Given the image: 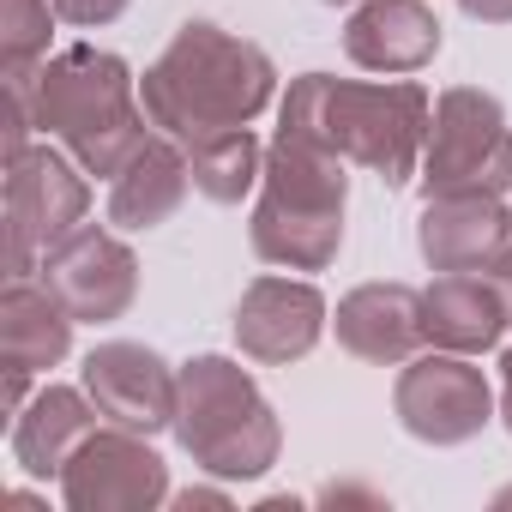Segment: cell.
Wrapping results in <instances>:
<instances>
[{
  "label": "cell",
  "mask_w": 512,
  "mask_h": 512,
  "mask_svg": "<svg viewBox=\"0 0 512 512\" xmlns=\"http://www.w3.org/2000/svg\"><path fill=\"white\" fill-rule=\"evenodd\" d=\"M139 103H145L151 127L193 145L205 133L260 121L278 103V67H272V55L260 43L229 37V31H217L205 19H187L169 37V49L145 67Z\"/></svg>",
  "instance_id": "obj_1"
},
{
  "label": "cell",
  "mask_w": 512,
  "mask_h": 512,
  "mask_svg": "<svg viewBox=\"0 0 512 512\" xmlns=\"http://www.w3.org/2000/svg\"><path fill=\"white\" fill-rule=\"evenodd\" d=\"M428 115H434V103L416 79L356 85V79H332V73H302L290 85V97L278 103V127L320 139L326 151H338L344 163H362L386 187H404L410 175H422Z\"/></svg>",
  "instance_id": "obj_2"
},
{
  "label": "cell",
  "mask_w": 512,
  "mask_h": 512,
  "mask_svg": "<svg viewBox=\"0 0 512 512\" xmlns=\"http://www.w3.org/2000/svg\"><path fill=\"white\" fill-rule=\"evenodd\" d=\"M31 115H37V133L67 145L85 175L115 181L151 145V115L139 103V79L127 73L121 55L91 49V43H73L37 67Z\"/></svg>",
  "instance_id": "obj_3"
},
{
  "label": "cell",
  "mask_w": 512,
  "mask_h": 512,
  "mask_svg": "<svg viewBox=\"0 0 512 512\" xmlns=\"http://www.w3.org/2000/svg\"><path fill=\"white\" fill-rule=\"evenodd\" d=\"M175 374H181L175 440L199 470H211L223 482H253L278 464V452H284L278 410L266 404V392L253 386V374L241 362L193 356Z\"/></svg>",
  "instance_id": "obj_4"
},
{
  "label": "cell",
  "mask_w": 512,
  "mask_h": 512,
  "mask_svg": "<svg viewBox=\"0 0 512 512\" xmlns=\"http://www.w3.org/2000/svg\"><path fill=\"white\" fill-rule=\"evenodd\" d=\"M422 193H512V127L500 97L476 85H452L434 97L428 145H422Z\"/></svg>",
  "instance_id": "obj_5"
},
{
  "label": "cell",
  "mask_w": 512,
  "mask_h": 512,
  "mask_svg": "<svg viewBox=\"0 0 512 512\" xmlns=\"http://www.w3.org/2000/svg\"><path fill=\"white\" fill-rule=\"evenodd\" d=\"M91 211L85 169L67 145H31L7 163V284L37 278L43 253L67 241Z\"/></svg>",
  "instance_id": "obj_6"
},
{
  "label": "cell",
  "mask_w": 512,
  "mask_h": 512,
  "mask_svg": "<svg viewBox=\"0 0 512 512\" xmlns=\"http://www.w3.org/2000/svg\"><path fill=\"white\" fill-rule=\"evenodd\" d=\"M392 410L398 428L422 446H464L494 422V386L482 380V368L458 350H428L410 356L398 386H392Z\"/></svg>",
  "instance_id": "obj_7"
},
{
  "label": "cell",
  "mask_w": 512,
  "mask_h": 512,
  "mask_svg": "<svg viewBox=\"0 0 512 512\" xmlns=\"http://www.w3.org/2000/svg\"><path fill=\"white\" fill-rule=\"evenodd\" d=\"M43 290L79 320V326H109L133 308L139 296V260H133V247L97 223H79L67 241H55L43 253V266H37Z\"/></svg>",
  "instance_id": "obj_8"
},
{
  "label": "cell",
  "mask_w": 512,
  "mask_h": 512,
  "mask_svg": "<svg viewBox=\"0 0 512 512\" xmlns=\"http://www.w3.org/2000/svg\"><path fill=\"white\" fill-rule=\"evenodd\" d=\"M61 500L73 512H151L169 500V464L133 428H91L61 470Z\"/></svg>",
  "instance_id": "obj_9"
},
{
  "label": "cell",
  "mask_w": 512,
  "mask_h": 512,
  "mask_svg": "<svg viewBox=\"0 0 512 512\" xmlns=\"http://www.w3.org/2000/svg\"><path fill=\"white\" fill-rule=\"evenodd\" d=\"M79 386L91 392L97 416L115 422V428H133V434H163L175 428V398H181V374L145 350V344H127V338H109L85 356L79 368Z\"/></svg>",
  "instance_id": "obj_10"
},
{
  "label": "cell",
  "mask_w": 512,
  "mask_h": 512,
  "mask_svg": "<svg viewBox=\"0 0 512 512\" xmlns=\"http://www.w3.org/2000/svg\"><path fill=\"white\" fill-rule=\"evenodd\" d=\"M326 296L302 278H253L235 302V344L260 368H290L326 338Z\"/></svg>",
  "instance_id": "obj_11"
},
{
  "label": "cell",
  "mask_w": 512,
  "mask_h": 512,
  "mask_svg": "<svg viewBox=\"0 0 512 512\" xmlns=\"http://www.w3.org/2000/svg\"><path fill=\"white\" fill-rule=\"evenodd\" d=\"M416 247L434 272H488L512 247V211L500 193H440L422 205Z\"/></svg>",
  "instance_id": "obj_12"
},
{
  "label": "cell",
  "mask_w": 512,
  "mask_h": 512,
  "mask_svg": "<svg viewBox=\"0 0 512 512\" xmlns=\"http://www.w3.org/2000/svg\"><path fill=\"white\" fill-rule=\"evenodd\" d=\"M344 55L362 73H422L440 55V19L428 0H356L344 25Z\"/></svg>",
  "instance_id": "obj_13"
},
{
  "label": "cell",
  "mask_w": 512,
  "mask_h": 512,
  "mask_svg": "<svg viewBox=\"0 0 512 512\" xmlns=\"http://www.w3.org/2000/svg\"><path fill=\"white\" fill-rule=\"evenodd\" d=\"M332 332L356 362L398 368L422 344V290H410V284H362V290H350L338 302Z\"/></svg>",
  "instance_id": "obj_14"
},
{
  "label": "cell",
  "mask_w": 512,
  "mask_h": 512,
  "mask_svg": "<svg viewBox=\"0 0 512 512\" xmlns=\"http://www.w3.org/2000/svg\"><path fill=\"white\" fill-rule=\"evenodd\" d=\"M97 428V404H91V392L85 386H43V392H31V404L13 416V464L25 470V476H37V482H61V470H67V458L85 446V434Z\"/></svg>",
  "instance_id": "obj_15"
},
{
  "label": "cell",
  "mask_w": 512,
  "mask_h": 512,
  "mask_svg": "<svg viewBox=\"0 0 512 512\" xmlns=\"http://www.w3.org/2000/svg\"><path fill=\"white\" fill-rule=\"evenodd\" d=\"M500 332H506V302L488 272H440L422 290V338L434 350L482 356L500 344Z\"/></svg>",
  "instance_id": "obj_16"
},
{
  "label": "cell",
  "mask_w": 512,
  "mask_h": 512,
  "mask_svg": "<svg viewBox=\"0 0 512 512\" xmlns=\"http://www.w3.org/2000/svg\"><path fill=\"white\" fill-rule=\"evenodd\" d=\"M73 314L43 290V278H19L7 284V296H0V368H13V374H49L67 362L73 350Z\"/></svg>",
  "instance_id": "obj_17"
},
{
  "label": "cell",
  "mask_w": 512,
  "mask_h": 512,
  "mask_svg": "<svg viewBox=\"0 0 512 512\" xmlns=\"http://www.w3.org/2000/svg\"><path fill=\"white\" fill-rule=\"evenodd\" d=\"M187 187H193L187 145L163 133V139H151V145L109 181V223L145 235V229H157V223H169V217L181 211Z\"/></svg>",
  "instance_id": "obj_18"
},
{
  "label": "cell",
  "mask_w": 512,
  "mask_h": 512,
  "mask_svg": "<svg viewBox=\"0 0 512 512\" xmlns=\"http://www.w3.org/2000/svg\"><path fill=\"white\" fill-rule=\"evenodd\" d=\"M247 241L278 272H326L338 260V247H344V217H308V211L253 205Z\"/></svg>",
  "instance_id": "obj_19"
},
{
  "label": "cell",
  "mask_w": 512,
  "mask_h": 512,
  "mask_svg": "<svg viewBox=\"0 0 512 512\" xmlns=\"http://www.w3.org/2000/svg\"><path fill=\"white\" fill-rule=\"evenodd\" d=\"M187 169L211 205H241L266 175V145L253 139V127H223L187 145Z\"/></svg>",
  "instance_id": "obj_20"
},
{
  "label": "cell",
  "mask_w": 512,
  "mask_h": 512,
  "mask_svg": "<svg viewBox=\"0 0 512 512\" xmlns=\"http://www.w3.org/2000/svg\"><path fill=\"white\" fill-rule=\"evenodd\" d=\"M55 0H0V67L31 73L49 61V25H55Z\"/></svg>",
  "instance_id": "obj_21"
},
{
  "label": "cell",
  "mask_w": 512,
  "mask_h": 512,
  "mask_svg": "<svg viewBox=\"0 0 512 512\" xmlns=\"http://www.w3.org/2000/svg\"><path fill=\"white\" fill-rule=\"evenodd\" d=\"M133 7V0H55V13L79 31H97V25H115L121 13Z\"/></svg>",
  "instance_id": "obj_22"
},
{
  "label": "cell",
  "mask_w": 512,
  "mask_h": 512,
  "mask_svg": "<svg viewBox=\"0 0 512 512\" xmlns=\"http://www.w3.org/2000/svg\"><path fill=\"white\" fill-rule=\"evenodd\" d=\"M476 25H512V0H458Z\"/></svg>",
  "instance_id": "obj_23"
},
{
  "label": "cell",
  "mask_w": 512,
  "mask_h": 512,
  "mask_svg": "<svg viewBox=\"0 0 512 512\" xmlns=\"http://www.w3.org/2000/svg\"><path fill=\"white\" fill-rule=\"evenodd\" d=\"M488 278H494V290H500V302H506V326H512V247L488 266Z\"/></svg>",
  "instance_id": "obj_24"
},
{
  "label": "cell",
  "mask_w": 512,
  "mask_h": 512,
  "mask_svg": "<svg viewBox=\"0 0 512 512\" xmlns=\"http://www.w3.org/2000/svg\"><path fill=\"white\" fill-rule=\"evenodd\" d=\"M500 422H506V434H512V350L500 356Z\"/></svg>",
  "instance_id": "obj_25"
},
{
  "label": "cell",
  "mask_w": 512,
  "mask_h": 512,
  "mask_svg": "<svg viewBox=\"0 0 512 512\" xmlns=\"http://www.w3.org/2000/svg\"><path fill=\"white\" fill-rule=\"evenodd\" d=\"M175 506H229V494H217V488H187V494H175Z\"/></svg>",
  "instance_id": "obj_26"
},
{
  "label": "cell",
  "mask_w": 512,
  "mask_h": 512,
  "mask_svg": "<svg viewBox=\"0 0 512 512\" xmlns=\"http://www.w3.org/2000/svg\"><path fill=\"white\" fill-rule=\"evenodd\" d=\"M326 7H356V0H326Z\"/></svg>",
  "instance_id": "obj_27"
},
{
  "label": "cell",
  "mask_w": 512,
  "mask_h": 512,
  "mask_svg": "<svg viewBox=\"0 0 512 512\" xmlns=\"http://www.w3.org/2000/svg\"><path fill=\"white\" fill-rule=\"evenodd\" d=\"M500 506H512V488H506V494H500Z\"/></svg>",
  "instance_id": "obj_28"
}]
</instances>
